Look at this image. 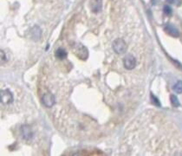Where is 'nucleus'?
<instances>
[{
	"label": "nucleus",
	"instance_id": "f03ea898",
	"mask_svg": "<svg viewBox=\"0 0 182 156\" xmlns=\"http://www.w3.org/2000/svg\"><path fill=\"white\" fill-rule=\"evenodd\" d=\"M0 100L3 104H10L13 101V95L9 89H3L1 91Z\"/></svg>",
	"mask_w": 182,
	"mask_h": 156
},
{
	"label": "nucleus",
	"instance_id": "f8f14e48",
	"mask_svg": "<svg viewBox=\"0 0 182 156\" xmlns=\"http://www.w3.org/2000/svg\"><path fill=\"white\" fill-rule=\"evenodd\" d=\"M170 100H171L172 105H173V107L180 106V101H179V99L177 98L176 95H172L171 96H170Z\"/></svg>",
	"mask_w": 182,
	"mask_h": 156
},
{
	"label": "nucleus",
	"instance_id": "9b49d317",
	"mask_svg": "<svg viewBox=\"0 0 182 156\" xmlns=\"http://www.w3.org/2000/svg\"><path fill=\"white\" fill-rule=\"evenodd\" d=\"M173 89L174 91L178 93V94H181L182 93V82L181 81H179L177 82V83L173 86Z\"/></svg>",
	"mask_w": 182,
	"mask_h": 156
},
{
	"label": "nucleus",
	"instance_id": "1a4fd4ad",
	"mask_svg": "<svg viewBox=\"0 0 182 156\" xmlns=\"http://www.w3.org/2000/svg\"><path fill=\"white\" fill-rule=\"evenodd\" d=\"M41 34H42V31H41L39 27H37V26L34 27L33 30H32V32H31L34 40H38L41 37Z\"/></svg>",
	"mask_w": 182,
	"mask_h": 156
},
{
	"label": "nucleus",
	"instance_id": "dca6fc26",
	"mask_svg": "<svg viewBox=\"0 0 182 156\" xmlns=\"http://www.w3.org/2000/svg\"><path fill=\"white\" fill-rule=\"evenodd\" d=\"M166 1H167L168 3H173V1H174V0H166Z\"/></svg>",
	"mask_w": 182,
	"mask_h": 156
},
{
	"label": "nucleus",
	"instance_id": "4468645a",
	"mask_svg": "<svg viewBox=\"0 0 182 156\" xmlns=\"http://www.w3.org/2000/svg\"><path fill=\"white\" fill-rule=\"evenodd\" d=\"M151 99H152V101H153V103L155 104V105H156V106L160 107V102L159 101V100L155 97V95H151Z\"/></svg>",
	"mask_w": 182,
	"mask_h": 156
},
{
	"label": "nucleus",
	"instance_id": "6e6552de",
	"mask_svg": "<svg viewBox=\"0 0 182 156\" xmlns=\"http://www.w3.org/2000/svg\"><path fill=\"white\" fill-rule=\"evenodd\" d=\"M102 9V0H94L92 4V11L98 12Z\"/></svg>",
	"mask_w": 182,
	"mask_h": 156
},
{
	"label": "nucleus",
	"instance_id": "ddd939ff",
	"mask_svg": "<svg viewBox=\"0 0 182 156\" xmlns=\"http://www.w3.org/2000/svg\"><path fill=\"white\" fill-rule=\"evenodd\" d=\"M163 11L166 15H171L172 14V8L169 5H165L163 8Z\"/></svg>",
	"mask_w": 182,
	"mask_h": 156
},
{
	"label": "nucleus",
	"instance_id": "9d476101",
	"mask_svg": "<svg viewBox=\"0 0 182 156\" xmlns=\"http://www.w3.org/2000/svg\"><path fill=\"white\" fill-rule=\"evenodd\" d=\"M67 56V53L65 50H63L62 48H59V49H57L56 51H55V56L58 58V59H61V60H62V59H64Z\"/></svg>",
	"mask_w": 182,
	"mask_h": 156
},
{
	"label": "nucleus",
	"instance_id": "7ed1b4c3",
	"mask_svg": "<svg viewBox=\"0 0 182 156\" xmlns=\"http://www.w3.org/2000/svg\"><path fill=\"white\" fill-rule=\"evenodd\" d=\"M123 64H124V67L127 69H133L136 66V59L133 55L129 54L125 56V58L123 60Z\"/></svg>",
	"mask_w": 182,
	"mask_h": 156
},
{
	"label": "nucleus",
	"instance_id": "f257e3e1",
	"mask_svg": "<svg viewBox=\"0 0 182 156\" xmlns=\"http://www.w3.org/2000/svg\"><path fill=\"white\" fill-rule=\"evenodd\" d=\"M113 49L117 54H123L127 50V44L123 39L117 38L113 43Z\"/></svg>",
	"mask_w": 182,
	"mask_h": 156
},
{
	"label": "nucleus",
	"instance_id": "423d86ee",
	"mask_svg": "<svg viewBox=\"0 0 182 156\" xmlns=\"http://www.w3.org/2000/svg\"><path fill=\"white\" fill-rule=\"evenodd\" d=\"M75 52L77 54L80 58H83V59L87 58V56H88V50L84 46L81 44L77 45L75 47Z\"/></svg>",
	"mask_w": 182,
	"mask_h": 156
},
{
	"label": "nucleus",
	"instance_id": "2eb2a0df",
	"mask_svg": "<svg viewBox=\"0 0 182 156\" xmlns=\"http://www.w3.org/2000/svg\"><path fill=\"white\" fill-rule=\"evenodd\" d=\"M1 59H2V61H3V60L5 61L6 60L5 54V52H3V51H1Z\"/></svg>",
	"mask_w": 182,
	"mask_h": 156
},
{
	"label": "nucleus",
	"instance_id": "0eeeda50",
	"mask_svg": "<svg viewBox=\"0 0 182 156\" xmlns=\"http://www.w3.org/2000/svg\"><path fill=\"white\" fill-rule=\"evenodd\" d=\"M164 30H165V31L166 33L169 34L170 36L173 37H178L180 36L179 30L173 25H172V24H166L165 27H164Z\"/></svg>",
	"mask_w": 182,
	"mask_h": 156
},
{
	"label": "nucleus",
	"instance_id": "39448f33",
	"mask_svg": "<svg viewBox=\"0 0 182 156\" xmlns=\"http://www.w3.org/2000/svg\"><path fill=\"white\" fill-rule=\"evenodd\" d=\"M21 133H22L23 138L26 140H29L32 138L33 136V132L31 130V128H30L27 125H23L21 128Z\"/></svg>",
	"mask_w": 182,
	"mask_h": 156
},
{
	"label": "nucleus",
	"instance_id": "20e7f679",
	"mask_svg": "<svg viewBox=\"0 0 182 156\" xmlns=\"http://www.w3.org/2000/svg\"><path fill=\"white\" fill-rule=\"evenodd\" d=\"M42 101H43V103H44L45 107H47V108H51V107L55 104V96L52 95V94H50V93H47V94L43 95V97H42Z\"/></svg>",
	"mask_w": 182,
	"mask_h": 156
}]
</instances>
